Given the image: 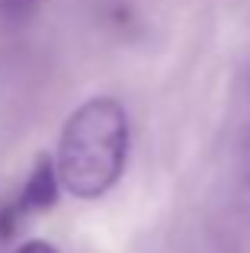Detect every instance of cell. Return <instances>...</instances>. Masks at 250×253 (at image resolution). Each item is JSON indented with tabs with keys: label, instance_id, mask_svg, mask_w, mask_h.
<instances>
[{
	"label": "cell",
	"instance_id": "1",
	"mask_svg": "<svg viewBox=\"0 0 250 253\" xmlns=\"http://www.w3.org/2000/svg\"><path fill=\"white\" fill-rule=\"evenodd\" d=\"M128 112L113 96H90L64 119L55 151L61 189L74 199H100L125 173Z\"/></svg>",
	"mask_w": 250,
	"mask_h": 253
},
{
	"label": "cell",
	"instance_id": "2",
	"mask_svg": "<svg viewBox=\"0 0 250 253\" xmlns=\"http://www.w3.org/2000/svg\"><path fill=\"white\" fill-rule=\"evenodd\" d=\"M58 192H61V179H58L55 157H42V161L32 167V173L26 176V186L16 196V202L6 205V211L0 215V237H10V231L16 228V221L23 215L51 209V205L58 202Z\"/></svg>",
	"mask_w": 250,
	"mask_h": 253
},
{
	"label": "cell",
	"instance_id": "3",
	"mask_svg": "<svg viewBox=\"0 0 250 253\" xmlns=\"http://www.w3.org/2000/svg\"><path fill=\"white\" fill-rule=\"evenodd\" d=\"M13 253H58V250L51 247L48 241H26V244H19Z\"/></svg>",
	"mask_w": 250,
	"mask_h": 253
}]
</instances>
